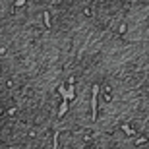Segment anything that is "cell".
<instances>
[{
  "label": "cell",
  "mask_w": 149,
  "mask_h": 149,
  "mask_svg": "<svg viewBox=\"0 0 149 149\" xmlns=\"http://www.w3.org/2000/svg\"><path fill=\"white\" fill-rule=\"evenodd\" d=\"M74 87V99L66 107V111L60 112L58 120V134L60 132H72L81 136L93 134V89L85 85H72Z\"/></svg>",
  "instance_id": "cell-1"
}]
</instances>
